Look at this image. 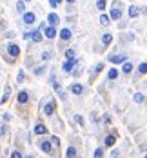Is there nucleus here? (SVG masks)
I'll list each match as a JSON object with an SVG mask.
<instances>
[{
	"label": "nucleus",
	"instance_id": "nucleus-34",
	"mask_svg": "<svg viewBox=\"0 0 147 158\" xmlns=\"http://www.w3.org/2000/svg\"><path fill=\"white\" fill-rule=\"evenodd\" d=\"M103 69V64H96V67H94V73H98V71H102Z\"/></svg>",
	"mask_w": 147,
	"mask_h": 158
},
{
	"label": "nucleus",
	"instance_id": "nucleus-20",
	"mask_svg": "<svg viewBox=\"0 0 147 158\" xmlns=\"http://www.w3.org/2000/svg\"><path fill=\"white\" fill-rule=\"evenodd\" d=\"M31 38H33L35 42H42V35H40V31H33V33H31Z\"/></svg>",
	"mask_w": 147,
	"mask_h": 158
},
{
	"label": "nucleus",
	"instance_id": "nucleus-17",
	"mask_svg": "<svg viewBox=\"0 0 147 158\" xmlns=\"http://www.w3.org/2000/svg\"><path fill=\"white\" fill-rule=\"evenodd\" d=\"M122 71L125 73V75H129V73L133 71V64H131V62H125V64H123V67H122Z\"/></svg>",
	"mask_w": 147,
	"mask_h": 158
},
{
	"label": "nucleus",
	"instance_id": "nucleus-38",
	"mask_svg": "<svg viewBox=\"0 0 147 158\" xmlns=\"http://www.w3.org/2000/svg\"><path fill=\"white\" fill-rule=\"evenodd\" d=\"M140 149H142V151H147V144H143V145L140 147Z\"/></svg>",
	"mask_w": 147,
	"mask_h": 158
},
{
	"label": "nucleus",
	"instance_id": "nucleus-22",
	"mask_svg": "<svg viewBox=\"0 0 147 158\" xmlns=\"http://www.w3.org/2000/svg\"><path fill=\"white\" fill-rule=\"evenodd\" d=\"M103 44H106V46H109L111 44V42H113V35H109V33H106V35H103Z\"/></svg>",
	"mask_w": 147,
	"mask_h": 158
},
{
	"label": "nucleus",
	"instance_id": "nucleus-8",
	"mask_svg": "<svg viewBox=\"0 0 147 158\" xmlns=\"http://www.w3.org/2000/svg\"><path fill=\"white\" fill-rule=\"evenodd\" d=\"M35 133H36V134H46V133H47L46 125H44V124H36V125H35Z\"/></svg>",
	"mask_w": 147,
	"mask_h": 158
},
{
	"label": "nucleus",
	"instance_id": "nucleus-11",
	"mask_svg": "<svg viewBox=\"0 0 147 158\" xmlns=\"http://www.w3.org/2000/svg\"><path fill=\"white\" fill-rule=\"evenodd\" d=\"M71 91L75 93V94H82V93H83V87L80 86V84H73V86H71Z\"/></svg>",
	"mask_w": 147,
	"mask_h": 158
},
{
	"label": "nucleus",
	"instance_id": "nucleus-42",
	"mask_svg": "<svg viewBox=\"0 0 147 158\" xmlns=\"http://www.w3.org/2000/svg\"><path fill=\"white\" fill-rule=\"evenodd\" d=\"M27 2H29V0H27Z\"/></svg>",
	"mask_w": 147,
	"mask_h": 158
},
{
	"label": "nucleus",
	"instance_id": "nucleus-37",
	"mask_svg": "<svg viewBox=\"0 0 147 158\" xmlns=\"http://www.w3.org/2000/svg\"><path fill=\"white\" fill-rule=\"evenodd\" d=\"M42 58H44V60H49V58H51V55H49V53L46 51V53H44V55H42Z\"/></svg>",
	"mask_w": 147,
	"mask_h": 158
},
{
	"label": "nucleus",
	"instance_id": "nucleus-13",
	"mask_svg": "<svg viewBox=\"0 0 147 158\" xmlns=\"http://www.w3.org/2000/svg\"><path fill=\"white\" fill-rule=\"evenodd\" d=\"M24 22L26 24H33L35 22V13H26L24 15Z\"/></svg>",
	"mask_w": 147,
	"mask_h": 158
},
{
	"label": "nucleus",
	"instance_id": "nucleus-10",
	"mask_svg": "<svg viewBox=\"0 0 147 158\" xmlns=\"http://www.w3.org/2000/svg\"><path fill=\"white\" fill-rule=\"evenodd\" d=\"M60 38H62V40H69V38H71V31H69L67 27H64V29L60 31Z\"/></svg>",
	"mask_w": 147,
	"mask_h": 158
},
{
	"label": "nucleus",
	"instance_id": "nucleus-19",
	"mask_svg": "<svg viewBox=\"0 0 147 158\" xmlns=\"http://www.w3.org/2000/svg\"><path fill=\"white\" fill-rule=\"evenodd\" d=\"M134 102H136V104H143V102H145V97H143L142 93H136V94H134Z\"/></svg>",
	"mask_w": 147,
	"mask_h": 158
},
{
	"label": "nucleus",
	"instance_id": "nucleus-18",
	"mask_svg": "<svg viewBox=\"0 0 147 158\" xmlns=\"http://www.w3.org/2000/svg\"><path fill=\"white\" fill-rule=\"evenodd\" d=\"M66 156H67V158H75V156H76V149H75V147H67Z\"/></svg>",
	"mask_w": 147,
	"mask_h": 158
},
{
	"label": "nucleus",
	"instance_id": "nucleus-33",
	"mask_svg": "<svg viewBox=\"0 0 147 158\" xmlns=\"http://www.w3.org/2000/svg\"><path fill=\"white\" fill-rule=\"evenodd\" d=\"M49 4H51V7H56L60 2H58V0H49Z\"/></svg>",
	"mask_w": 147,
	"mask_h": 158
},
{
	"label": "nucleus",
	"instance_id": "nucleus-23",
	"mask_svg": "<svg viewBox=\"0 0 147 158\" xmlns=\"http://www.w3.org/2000/svg\"><path fill=\"white\" fill-rule=\"evenodd\" d=\"M138 73H140V75H147V64H145V62L138 66Z\"/></svg>",
	"mask_w": 147,
	"mask_h": 158
},
{
	"label": "nucleus",
	"instance_id": "nucleus-30",
	"mask_svg": "<svg viewBox=\"0 0 147 158\" xmlns=\"http://www.w3.org/2000/svg\"><path fill=\"white\" fill-rule=\"evenodd\" d=\"M16 80H18V82H24V80H26V75H24V73H18Z\"/></svg>",
	"mask_w": 147,
	"mask_h": 158
},
{
	"label": "nucleus",
	"instance_id": "nucleus-9",
	"mask_svg": "<svg viewBox=\"0 0 147 158\" xmlns=\"http://www.w3.org/2000/svg\"><path fill=\"white\" fill-rule=\"evenodd\" d=\"M111 18L113 20H120L122 18V11H120V9H116V7L111 9Z\"/></svg>",
	"mask_w": 147,
	"mask_h": 158
},
{
	"label": "nucleus",
	"instance_id": "nucleus-14",
	"mask_svg": "<svg viewBox=\"0 0 147 158\" xmlns=\"http://www.w3.org/2000/svg\"><path fill=\"white\" fill-rule=\"evenodd\" d=\"M46 36L47 38H55L56 36V29L55 27H46Z\"/></svg>",
	"mask_w": 147,
	"mask_h": 158
},
{
	"label": "nucleus",
	"instance_id": "nucleus-5",
	"mask_svg": "<svg viewBox=\"0 0 147 158\" xmlns=\"http://www.w3.org/2000/svg\"><path fill=\"white\" fill-rule=\"evenodd\" d=\"M40 149L44 151V153H51V142H47V140H44V142H40Z\"/></svg>",
	"mask_w": 147,
	"mask_h": 158
},
{
	"label": "nucleus",
	"instance_id": "nucleus-27",
	"mask_svg": "<svg viewBox=\"0 0 147 158\" xmlns=\"http://www.w3.org/2000/svg\"><path fill=\"white\" fill-rule=\"evenodd\" d=\"M102 156H103V149H100V147L94 149V158H102Z\"/></svg>",
	"mask_w": 147,
	"mask_h": 158
},
{
	"label": "nucleus",
	"instance_id": "nucleus-35",
	"mask_svg": "<svg viewBox=\"0 0 147 158\" xmlns=\"http://www.w3.org/2000/svg\"><path fill=\"white\" fill-rule=\"evenodd\" d=\"M4 134H6V127H4L2 124H0V136H4Z\"/></svg>",
	"mask_w": 147,
	"mask_h": 158
},
{
	"label": "nucleus",
	"instance_id": "nucleus-28",
	"mask_svg": "<svg viewBox=\"0 0 147 158\" xmlns=\"http://www.w3.org/2000/svg\"><path fill=\"white\" fill-rule=\"evenodd\" d=\"M96 7H98V9H103V7H106V0H98V2H96Z\"/></svg>",
	"mask_w": 147,
	"mask_h": 158
},
{
	"label": "nucleus",
	"instance_id": "nucleus-3",
	"mask_svg": "<svg viewBox=\"0 0 147 158\" xmlns=\"http://www.w3.org/2000/svg\"><path fill=\"white\" fill-rule=\"evenodd\" d=\"M109 60L113 64H125V56L123 55H114V56H109Z\"/></svg>",
	"mask_w": 147,
	"mask_h": 158
},
{
	"label": "nucleus",
	"instance_id": "nucleus-6",
	"mask_svg": "<svg viewBox=\"0 0 147 158\" xmlns=\"http://www.w3.org/2000/svg\"><path fill=\"white\" fill-rule=\"evenodd\" d=\"M114 142H116V138H114L113 134H107V136H106V140H103L106 147H113V145H114Z\"/></svg>",
	"mask_w": 147,
	"mask_h": 158
},
{
	"label": "nucleus",
	"instance_id": "nucleus-29",
	"mask_svg": "<svg viewBox=\"0 0 147 158\" xmlns=\"http://www.w3.org/2000/svg\"><path fill=\"white\" fill-rule=\"evenodd\" d=\"M44 71H46V67H44V66H40V67H36V69H35V75H42Z\"/></svg>",
	"mask_w": 147,
	"mask_h": 158
},
{
	"label": "nucleus",
	"instance_id": "nucleus-2",
	"mask_svg": "<svg viewBox=\"0 0 147 158\" xmlns=\"http://www.w3.org/2000/svg\"><path fill=\"white\" fill-rule=\"evenodd\" d=\"M47 22H49V26H51V27H55V26H58L60 18H58L55 13H49V16H47Z\"/></svg>",
	"mask_w": 147,
	"mask_h": 158
},
{
	"label": "nucleus",
	"instance_id": "nucleus-40",
	"mask_svg": "<svg viewBox=\"0 0 147 158\" xmlns=\"http://www.w3.org/2000/svg\"><path fill=\"white\" fill-rule=\"evenodd\" d=\"M27 158H33V156H27Z\"/></svg>",
	"mask_w": 147,
	"mask_h": 158
},
{
	"label": "nucleus",
	"instance_id": "nucleus-32",
	"mask_svg": "<svg viewBox=\"0 0 147 158\" xmlns=\"http://www.w3.org/2000/svg\"><path fill=\"white\" fill-rule=\"evenodd\" d=\"M11 158H22V154H20L18 151H13V153H11Z\"/></svg>",
	"mask_w": 147,
	"mask_h": 158
},
{
	"label": "nucleus",
	"instance_id": "nucleus-7",
	"mask_svg": "<svg viewBox=\"0 0 147 158\" xmlns=\"http://www.w3.org/2000/svg\"><path fill=\"white\" fill-rule=\"evenodd\" d=\"M27 100H29L27 91H20V93H18V102H20V104H26Z\"/></svg>",
	"mask_w": 147,
	"mask_h": 158
},
{
	"label": "nucleus",
	"instance_id": "nucleus-15",
	"mask_svg": "<svg viewBox=\"0 0 147 158\" xmlns=\"http://www.w3.org/2000/svg\"><path fill=\"white\" fill-rule=\"evenodd\" d=\"M51 84H53V89L56 91V93H60L62 89H60V82L56 80V76H51Z\"/></svg>",
	"mask_w": 147,
	"mask_h": 158
},
{
	"label": "nucleus",
	"instance_id": "nucleus-12",
	"mask_svg": "<svg viewBox=\"0 0 147 158\" xmlns=\"http://www.w3.org/2000/svg\"><path fill=\"white\" fill-rule=\"evenodd\" d=\"M53 111H55V105H53V102H51V104H46L44 113L47 114V117H51V114H53Z\"/></svg>",
	"mask_w": 147,
	"mask_h": 158
},
{
	"label": "nucleus",
	"instance_id": "nucleus-31",
	"mask_svg": "<svg viewBox=\"0 0 147 158\" xmlns=\"http://www.w3.org/2000/svg\"><path fill=\"white\" fill-rule=\"evenodd\" d=\"M2 118H4L6 122H9V120H11V114H9V113H4V114H2Z\"/></svg>",
	"mask_w": 147,
	"mask_h": 158
},
{
	"label": "nucleus",
	"instance_id": "nucleus-39",
	"mask_svg": "<svg viewBox=\"0 0 147 158\" xmlns=\"http://www.w3.org/2000/svg\"><path fill=\"white\" fill-rule=\"evenodd\" d=\"M67 2H69V4H73V2H75V0H67Z\"/></svg>",
	"mask_w": 147,
	"mask_h": 158
},
{
	"label": "nucleus",
	"instance_id": "nucleus-21",
	"mask_svg": "<svg viewBox=\"0 0 147 158\" xmlns=\"http://www.w3.org/2000/svg\"><path fill=\"white\" fill-rule=\"evenodd\" d=\"M118 76V69H114V67H111L109 69V80H114Z\"/></svg>",
	"mask_w": 147,
	"mask_h": 158
},
{
	"label": "nucleus",
	"instance_id": "nucleus-1",
	"mask_svg": "<svg viewBox=\"0 0 147 158\" xmlns=\"http://www.w3.org/2000/svg\"><path fill=\"white\" fill-rule=\"evenodd\" d=\"M7 53L11 56H18L20 55V47L16 46V44H9V47H7Z\"/></svg>",
	"mask_w": 147,
	"mask_h": 158
},
{
	"label": "nucleus",
	"instance_id": "nucleus-25",
	"mask_svg": "<svg viewBox=\"0 0 147 158\" xmlns=\"http://www.w3.org/2000/svg\"><path fill=\"white\" fill-rule=\"evenodd\" d=\"M16 9H18V11H20V13H24V11H26V4L22 2V0H20V2L16 4Z\"/></svg>",
	"mask_w": 147,
	"mask_h": 158
},
{
	"label": "nucleus",
	"instance_id": "nucleus-16",
	"mask_svg": "<svg viewBox=\"0 0 147 158\" xmlns=\"http://www.w3.org/2000/svg\"><path fill=\"white\" fill-rule=\"evenodd\" d=\"M138 13H140V9L136 7V6H131V7H129V16H131V18L138 16Z\"/></svg>",
	"mask_w": 147,
	"mask_h": 158
},
{
	"label": "nucleus",
	"instance_id": "nucleus-4",
	"mask_svg": "<svg viewBox=\"0 0 147 158\" xmlns=\"http://www.w3.org/2000/svg\"><path fill=\"white\" fill-rule=\"evenodd\" d=\"M75 64H76V60H75V58L64 62V71H66V73H71V69H73V66H75Z\"/></svg>",
	"mask_w": 147,
	"mask_h": 158
},
{
	"label": "nucleus",
	"instance_id": "nucleus-41",
	"mask_svg": "<svg viewBox=\"0 0 147 158\" xmlns=\"http://www.w3.org/2000/svg\"><path fill=\"white\" fill-rule=\"evenodd\" d=\"M145 158H147V154H145Z\"/></svg>",
	"mask_w": 147,
	"mask_h": 158
},
{
	"label": "nucleus",
	"instance_id": "nucleus-36",
	"mask_svg": "<svg viewBox=\"0 0 147 158\" xmlns=\"http://www.w3.org/2000/svg\"><path fill=\"white\" fill-rule=\"evenodd\" d=\"M75 120H76V122H78V124H83V118H82V117H80V114H76V117H75Z\"/></svg>",
	"mask_w": 147,
	"mask_h": 158
},
{
	"label": "nucleus",
	"instance_id": "nucleus-26",
	"mask_svg": "<svg viewBox=\"0 0 147 158\" xmlns=\"http://www.w3.org/2000/svg\"><path fill=\"white\" fill-rule=\"evenodd\" d=\"M100 24L107 26V24H109V16H107V15H102V16H100Z\"/></svg>",
	"mask_w": 147,
	"mask_h": 158
},
{
	"label": "nucleus",
	"instance_id": "nucleus-24",
	"mask_svg": "<svg viewBox=\"0 0 147 158\" xmlns=\"http://www.w3.org/2000/svg\"><path fill=\"white\" fill-rule=\"evenodd\" d=\"M66 58H67V60H73V58H75V51H73V49H67V51H66Z\"/></svg>",
	"mask_w": 147,
	"mask_h": 158
}]
</instances>
